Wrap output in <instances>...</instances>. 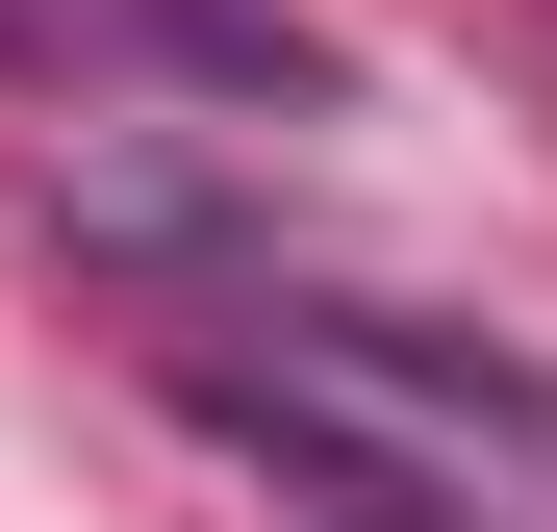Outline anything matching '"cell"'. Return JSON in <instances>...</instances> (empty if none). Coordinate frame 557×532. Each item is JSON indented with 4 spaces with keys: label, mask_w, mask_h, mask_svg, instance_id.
<instances>
[{
    "label": "cell",
    "mask_w": 557,
    "mask_h": 532,
    "mask_svg": "<svg viewBox=\"0 0 557 532\" xmlns=\"http://www.w3.org/2000/svg\"><path fill=\"white\" fill-rule=\"evenodd\" d=\"M177 431L203 457H253L305 532H532L507 482L557 457V406L507 381V355H456V330H381V305H305V330H203L177 355Z\"/></svg>",
    "instance_id": "1"
}]
</instances>
